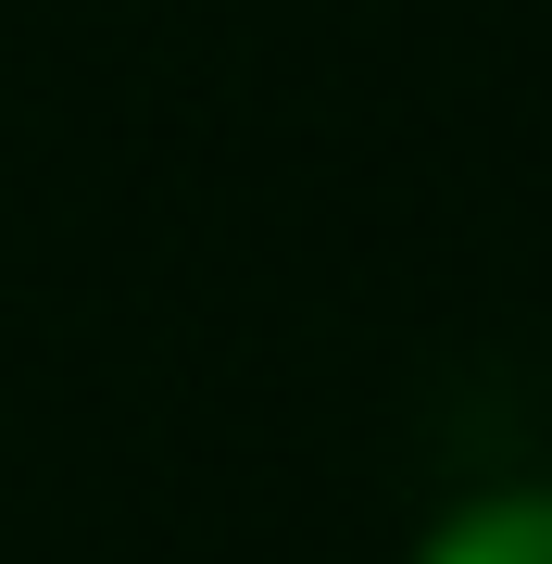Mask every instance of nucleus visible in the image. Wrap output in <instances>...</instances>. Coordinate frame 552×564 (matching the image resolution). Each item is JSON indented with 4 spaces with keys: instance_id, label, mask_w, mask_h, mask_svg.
Wrapping results in <instances>:
<instances>
[{
    "instance_id": "f257e3e1",
    "label": "nucleus",
    "mask_w": 552,
    "mask_h": 564,
    "mask_svg": "<svg viewBox=\"0 0 552 564\" xmlns=\"http://www.w3.org/2000/svg\"><path fill=\"white\" fill-rule=\"evenodd\" d=\"M414 564H552V489H515V502H465Z\"/></svg>"
}]
</instances>
